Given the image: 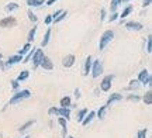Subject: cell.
<instances>
[{"instance_id":"obj_22","label":"cell","mask_w":152,"mask_h":138,"mask_svg":"<svg viewBox=\"0 0 152 138\" xmlns=\"http://www.w3.org/2000/svg\"><path fill=\"white\" fill-rule=\"evenodd\" d=\"M121 4V0H111V4H110V10H111V13H115V10H117V7Z\"/></svg>"},{"instance_id":"obj_13","label":"cell","mask_w":152,"mask_h":138,"mask_svg":"<svg viewBox=\"0 0 152 138\" xmlns=\"http://www.w3.org/2000/svg\"><path fill=\"white\" fill-rule=\"evenodd\" d=\"M92 64H93L92 56L89 55L86 58V62H85V72H83V75H85V76H87V75H89V72H90V69H92Z\"/></svg>"},{"instance_id":"obj_19","label":"cell","mask_w":152,"mask_h":138,"mask_svg":"<svg viewBox=\"0 0 152 138\" xmlns=\"http://www.w3.org/2000/svg\"><path fill=\"white\" fill-rule=\"evenodd\" d=\"M49 37H51V28H48V30H47V33H45V37H44V39L41 41V47H47V45H48Z\"/></svg>"},{"instance_id":"obj_4","label":"cell","mask_w":152,"mask_h":138,"mask_svg":"<svg viewBox=\"0 0 152 138\" xmlns=\"http://www.w3.org/2000/svg\"><path fill=\"white\" fill-rule=\"evenodd\" d=\"M90 72H92V76L93 77H99V76H100V75H102V72H103V65H102V62H100V61H94V62H93Z\"/></svg>"},{"instance_id":"obj_31","label":"cell","mask_w":152,"mask_h":138,"mask_svg":"<svg viewBox=\"0 0 152 138\" xmlns=\"http://www.w3.org/2000/svg\"><path fill=\"white\" fill-rule=\"evenodd\" d=\"M147 52L148 54H151L152 52V38H151V35H148V38H147Z\"/></svg>"},{"instance_id":"obj_11","label":"cell","mask_w":152,"mask_h":138,"mask_svg":"<svg viewBox=\"0 0 152 138\" xmlns=\"http://www.w3.org/2000/svg\"><path fill=\"white\" fill-rule=\"evenodd\" d=\"M23 61V56L20 55H13L9 58V61H7V64L4 65V68L7 66H11V65H14V64H18V62H21Z\"/></svg>"},{"instance_id":"obj_23","label":"cell","mask_w":152,"mask_h":138,"mask_svg":"<svg viewBox=\"0 0 152 138\" xmlns=\"http://www.w3.org/2000/svg\"><path fill=\"white\" fill-rule=\"evenodd\" d=\"M28 76H30V72H28V71H23L21 73L18 75V77H17V82H23V80L28 79Z\"/></svg>"},{"instance_id":"obj_28","label":"cell","mask_w":152,"mask_h":138,"mask_svg":"<svg viewBox=\"0 0 152 138\" xmlns=\"http://www.w3.org/2000/svg\"><path fill=\"white\" fill-rule=\"evenodd\" d=\"M107 107H109V106H102V107H100V110L97 111L99 118H104V114H106V111H107Z\"/></svg>"},{"instance_id":"obj_47","label":"cell","mask_w":152,"mask_h":138,"mask_svg":"<svg viewBox=\"0 0 152 138\" xmlns=\"http://www.w3.org/2000/svg\"><path fill=\"white\" fill-rule=\"evenodd\" d=\"M130 0H121V3H128Z\"/></svg>"},{"instance_id":"obj_39","label":"cell","mask_w":152,"mask_h":138,"mask_svg":"<svg viewBox=\"0 0 152 138\" xmlns=\"http://www.w3.org/2000/svg\"><path fill=\"white\" fill-rule=\"evenodd\" d=\"M128 100H131V101H138L140 97H138L137 94H134V96H128Z\"/></svg>"},{"instance_id":"obj_29","label":"cell","mask_w":152,"mask_h":138,"mask_svg":"<svg viewBox=\"0 0 152 138\" xmlns=\"http://www.w3.org/2000/svg\"><path fill=\"white\" fill-rule=\"evenodd\" d=\"M66 16H68V11H66V10H64V11H62V13H61V14H59V16L56 17V18H54L52 21H55V23H59V21H62V20H64V18H65Z\"/></svg>"},{"instance_id":"obj_2","label":"cell","mask_w":152,"mask_h":138,"mask_svg":"<svg viewBox=\"0 0 152 138\" xmlns=\"http://www.w3.org/2000/svg\"><path fill=\"white\" fill-rule=\"evenodd\" d=\"M114 38V33L111 31V30H107V31H104L103 34H102V37H100V42H99V50L102 51L104 50L107 45H109V42H111V39Z\"/></svg>"},{"instance_id":"obj_36","label":"cell","mask_w":152,"mask_h":138,"mask_svg":"<svg viewBox=\"0 0 152 138\" xmlns=\"http://www.w3.org/2000/svg\"><path fill=\"white\" fill-rule=\"evenodd\" d=\"M48 114L49 116H58V109H55V107H51L48 110Z\"/></svg>"},{"instance_id":"obj_7","label":"cell","mask_w":152,"mask_h":138,"mask_svg":"<svg viewBox=\"0 0 152 138\" xmlns=\"http://www.w3.org/2000/svg\"><path fill=\"white\" fill-rule=\"evenodd\" d=\"M16 24H17V20L14 18V17H11V16L4 17L3 20H0V27H3V28H6V27H14Z\"/></svg>"},{"instance_id":"obj_48","label":"cell","mask_w":152,"mask_h":138,"mask_svg":"<svg viewBox=\"0 0 152 138\" xmlns=\"http://www.w3.org/2000/svg\"><path fill=\"white\" fill-rule=\"evenodd\" d=\"M24 138H31V137H30V135H27V137H24Z\"/></svg>"},{"instance_id":"obj_26","label":"cell","mask_w":152,"mask_h":138,"mask_svg":"<svg viewBox=\"0 0 152 138\" xmlns=\"http://www.w3.org/2000/svg\"><path fill=\"white\" fill-rule=\"evenodd\" d=\"M71 106V97H62L61 99V107H69Z\"/></svg>"},{"instance_id":"obj_3","label":"cell","mask_w":152,"mask_h":138,"mask_svg":"<svg viewBox=\"0 0 152 138\" xmlns=\"http://www.w3.org/2000/svg\"><path fill=\"white\" fill-rule=\"evenodd\" d=\"M151 80H152V77L147 69H144V71L140 72V75H138V82L141 83V85H151Z\"/></svg>"},{"instance_id":"obj_10","label":"cell","mask_w":152,"mask_h":138,"mask_svg":"<svg viewBox=\"0 0 152 138\" xmlns=\"http://www.w3.org/2000/svg\"><path fill=\"white\" fill-rule=\"evenodd\" d=\"M73 64H75V55H66L62 59V65L65 68H71Z\"/></svg>"},{"instance_id":"obj_8","label":"cell","mask_w":152,"mask_h":138,"mask_svg":"<svg viewBox=\"0 0 152 138\" xmlns=\"http://www.w3.org/2000/svg\"><path fill=\"white\" fill-rule=\"evenodd\" d=\"M125 27L128 28V30H131V31H141L142 28H144V26L138 21H128V23H125Z\"/></svg>"},{"instance_id":"obj_46","label":"cell","mask_w":152,"mask_h":138,"mask_svg":"<svg viewBox=\"0 0 152 138\" xmlns=\"http://www.w3.org/2000/svg\"><path fill=\"white\" fill-rule=\"evenodd\" d=\"M0 59H1V56H0ZM0 68H4V65H3V62L0 61Z\"/></svg>"},{"instance_id":"obj_30","label":"cell","mask_w":152,"mask_h":138,"mask_svg":"<svg viewBox=\"0 0 152 138\" xmlns=\"http://www.w3.org/2000/svg\"><path fill=\"white\" fill-rule=\"evenodd\" d=\"M87 114V109H82L79 113H77V121H80L82 123V120L85 118V116Z\"/></svg>"},{"instance_id":"obj_15","label":"cell","mask_w":152,"mask_h":138,"mask_svg":"<svg viewBox=\"0 0 152 138\" xmlns=\"http://www.w3.org/2000/svg\"><path fill=\"white\" fill-rule=\"evenodd\" d=\"M94 116H96V113H94V111H89V114H86V116H85V118L82 120V126H85V127H86V126H89V123L92 121Z\"/></svg>"},{"instance_id":"obj_42","label":"cell","mask_w":152,"mask_h":138,"mask_svg":"<svg viewBox=\"0 0 152 138\" xmlns=\"http://www.w3.org/2000/svg\"><path fill=\"white\" fill-rule=\"evenodd\" d=\"M11 88L14 89V90L18 89V82H17V80H13V82H11Z\"/></svg>"},{"instance_id":"obj_6","label":"cell","mask_w":152,"mask_h":138,"mask_svg":"<svg viewBox=\"0 0 152 138\" xmlns=\"http://www.w3.org/2000/svg\"><path fill=\"white\" fill-rule=\"evenodd\" d=\"M44 58V51L42 50H35L34 51V55H33V65L34 68H38L39 66V64L42 61Z\"/></svg>"},{"instance_id":"obj_18","label":"cell","mask_w":152,"mask_h":138,"mask_svg":"<svg viewBox=\"0 0 152 138\" xmlns=\"http://www.w3.org/2000/svg\"><path fill=\"white\" fill-rule=\"evenodd\" d=\"M30 50H31V44H30V42H27V44L24 45L21 50L18 51V55H20V56L26 55V54H28V52H30Z\"/></svg>"},{"instance_id":"obj_1","label":"cell","mask_w":152,"mask_h":138,"mask_svg":"<svg viewBox=\"0 0 152 138\" xmlns=\"http://www.w3.org/2000/svg\"><path fill=\"white\" fill-rule=\"evenodd\" d=\"M30 96H31V93H30V90H28V89H24V90H21V92H17V93L13 94V97L10 99V101H9V104L7 106L17 104V103L23 101L24 99H28Z\"/></svg>"},{"instance_id":"obj_16","label":"cell","mask_w":152,"mask_h":138,"mask_svg":"<svg viewBox=\"0 0 152 138\" xmlns=\"http://www.w3.org/2000/svg\"><path fill=\"white\" fill-rule=\"evenodd\" d=\"M58 124L62 127V137H66V131H68L66 120H65V118H62V117H59V118H58Z\"/></svg>"},{"instance_id":"obj_41","label":"cell","mask_w":152,"mask_h":138,"mask_svg":"<svg viewBox=\"0 0 152 138\" xmlns=\"http://www.w3.org/2000/svg\"><path fill=\"white\" fill-rule=\"evenodd\" d=\"M62 11H64V10H58V11H55L54 14H51V16H52V20H54V18H56V17L59 16L61 13H62Z\"/></svg>"},{"instance_id":"obj_49","label":"cell","mask_w":152,"mask_h":138,"mask_svg":"<svg viewBox=\"0 0 152 138\" xmlns=\"http://www.w3.org/2000/svg\"><path fill=\"white\" fill-rule=\"evenodd\" d=\"M0 138H3V135H1V133H0Z\"/></svg>"},{"instance_id":"obj_50","label":"cell","mask_w":152,"mask_h":138,"mask_svg":"<svg viewBox=\"0 0 152 138\" xmlns=\"http://www.w3.org/2000/svg\"><path fill=\"white\" fill-rule=\"evenodd\" d=\"M68 138H73V137H68Z\"/></svg>"},{"instance_id":"obj_27","label":"cell","mask_w":152,"mask_h":138,"mask_svg":"<svg viewBox=\"0 0 152 138\" xmlns=\"http://www.w3.org/2000/svg\"><path fill=\"white\" fill-rule=\"evenodd\" d=\"M35 33H37V27H33L31 30H30V33H28V35H27L28 42H31V41L34 39V37H35Z\"/></svg>"},{"instance_id":"obj_14","label":"cell","mask_w":152,"mask_h":138,"mask_svg":"<svg viewBox=\"0 0 152 138\" xmlns=\"http://www.w3.org/2000/svg\"><path fill=\"white\" fill-rule=\"evenodd\" d=\"M121 99H123V96H121L120 93H113L109 97V100H107V104H106V106H110V104H113V103H115V101H120Z\"/></svg>"},{"instance_id":"obj_9","label":"cell","mask_w":152,"mask_h":138,"mask_svg":"<svg viewBox=\"0 0 152 138\" xmlns=\"http://www.w3.org/2000/svg\"><path fill=\"white\" fill-rule=\"evenodd\" d=\"M39 65H41L44 69H47V71H51V69L54 68V64H52V61L49 59L48 56H45V55H44L42 61H41V64H39Z\"/></svg>"},{"instance_id":"obj_43","label":"cell","mask_w":152,"mask_h":138,"mask_svg":"<svg viewBox=\"0 0 152 138\" xmlns=\"http://www.w3.org/2000/svg\"><path fill=\"white\" fill-rule=\"evenodd\" d=\"M151 3H152V0H144L142 6H144V7H148V6H151Z\"/></svg>"},{"instance_id":"obj_24","label":"cell","mask_w":152,"mask_h":138,"mask_svg":"<svg viewBox=\"0 0 152 138\" xmlns=\"http://www.w3.org/2000/svg\"><path fill=\"white\" fill-rule=\"evenodd\" d=\"M34 123H35V120H33V121H27L26 124H24V126H21V127L18 128V131H20V133H24L26 130H28L30 127H33V124H34Z\"/></svg>"},{"instance_id":"obj_33","label":"cell","mask_w":152,"mask_h":138,"mask_svg":"<svg viewBox=\"0 0 152 138\" xmlns=\"http://www.w3.org/2000/svg\"><path fill=\"white\" fill-rule=\"evenodd\" d=\"M147 133H148L147 128H142V130L138 131V135H137V137L138 138H147Z\"/></svg>"},{"instance_id":"obj_25","label":"cell","mask_w":152,"mask_h":138,"mask_svg":"<svg viewBox=\"0 0 152 138\" xmlns=\"http://www.w3.org/2000/svg\"><path fill=\"white\" fill-rule=\"evenodd\" d=\"M131 11H132V6H127V7H125L124 10H123V13H121L118 17H121V18H125V17L128 16Z\"/></svg>"},{"instance_id":"obj_37","label":"cell","mask_w":152,"mask_h":138,"mask_svg":"<svg viewBox=\"0 0 152 138\" xmlns=\"http://www.w3.org/2000/svg\"><path fill=\"white\" fill-rule=\"evenodd\" d=\"M44 23H45L47 26H49V24L52 23V16H51V14H49V16H47V17H45V20H44Z\"/></svg>"},{"instance_id":"obj_12","label":"cell","mask_w":152,"mask_h":138,"mask_svg":"<svg viewBox=\"0 0 152 138\" xmlns=\"http://www.w3.org/2000/svg\"><path fill=\"white\" fill-rule=\"evenodd\" d=\"M58 116H61L62 118H65L66 120L69 118V116H71V110H69V107H61V109H58Z\"/></svg>"},{"instance_id":"obj_20","label":"cell","mask_w":152,"mask_h":138,"mask_svg":"<svg viewBox=\"0 0 152 138\" xmlns=\"http://www.w3.org/2000/svg\"><path fill=\"white\" fill-rule=\"evenodd\" d=\"M4 10L7 11V13H11V11H16L18 10V4L17 3H9V4L4 7Z\"/></svg>"},{"instance_id":"obj_32","label":"cell","mask_w":152,"mask_h":138,"mask_svg":"<svg viewBox=\"0 0 152 138\" xmlns=\"http://www.w3.org/2000/svg\"><path fill=\"white\" fill-rule=\"evenodd\" d=\"M33 55H34V48H33V50H30V52H28L27 55H26V58H24V59H23L21 62H24V64H27V62L30 61L31 58H33Z\"/></svg>"},{"instance_id":"obj_40","label":"cell","mask_w":152,"mask_h":138,"mask_svg":"<svg viewBox=\"0 0 152 138\" xmlns=\"http://www.w3.org/2000/svg\"><path fill=\"white\" fill-rule=\"evenodd\" d=\"M104 17H106V9H102V11H100V20L103 21Z\"/></svg>"},{"instance_id":"obj_34","label":"cell","mask_w":152,"mask_h":138,"mask_svg":"<svg viewBox=\"0 0 152 138\" xmlns=\"http://www.w3.org/2000/svg\"><path fill=\"white\" fill-rule=\"evenodd\" d=\"M27 14H28V18H30V21H33V23H37V20H38V18H37V16L34 14L33 11L30 10V11H28V13H27Z\"/></svg>"},{"instance_id":"obj_5","label":"cell","mask_w":152,"mask_h":138,"mask_svg":"<svg viewBox=\"0 0 152 138\" xmlns=\"http://www.w3.org/2000/svg\"><path fill=\"white\" fill-rule=\"evenodd\" d=\"M111 82H113V75H107V76L103 77V80L100 83V89L103 92H109L110 88H111Z\"/></svg>"},{"instance_id":"obj_35","label":"cell","mask_w":152,"mask_h":138,"mask_svg":"<svg viewBox=\"0 0 152 138\" xmlns=\"http://www.w3.org/2000/svg\"><path fill=\"white\" fill-rule=\"evenodd\" d=\"M140 88V85H138V80H131L130 82V86L128 89H138Z\"/></svg>"},{"instance_id":"obj_38","label":"cell","mask_w":152,"mask_h":138,"mask_svg":"<svg viewBox=\"0 0 152 138\" xmlns=\"http://www.w3.org/2000/svg\"><path fill=\"white\" fill-rule=\"evenodd\" d=\"M117 18H118V14H117V13H113V14H111V16H110V23L111 21H115V20H117Z\"/></svg>"},{"instance_id":"obj_17","label":"cell","mask_w":152,"mask_h":138,"mask_svg":"<svg viewBox=\"0 0 152 138\" xmlns=\"http://www.w3.org/2000/svg\"><path fill=\"white\" fill-rule=\"evenodd\" d=\"M45 3V0H27V4L30 7H38V6H41Z\"/></svg>"},{"instance_id":"obj_44","label":"cell","mask_w":152,"mask_h":138,"mask_svg":"<svg viewBox=\"0 0 152 138\" xmlns=\"http://www.w3.org/2000/svg\"><path fill=\"white\" fill-rule=\"evenodd\" d=\"M75 96H76V99H79V97H80V90H79V89H76L75 90Z\"/></svg>"},{"instance_id":"obj_45","label":"cell","mask_w":152,"mask_h":138,"mask_svg":"<svg viewBox=\"0 0 152 138\" xmlns=\"http://www.w3.org/2000/svg\"><path fill=\"white\" fill-rule=\"evenodd\" d=\"M54 3H56V0H48V1H47V6H52Z\"/></svg>"},{"instance_id":"obj_21","label":"cell","mask_w":152,"mask_h":138,"mask_svg":"<svg viewBox=\"0 0 152 138\" xmlns=\"http://www.w3.org/2000/svg\"><path fill=\"white\" fill-rule=\"evenodd\" d=\"M144 101H145V104H147V106H151L152 104V92H151V90L145 93V96H144Z\"/></svg>"}]
</instances>
